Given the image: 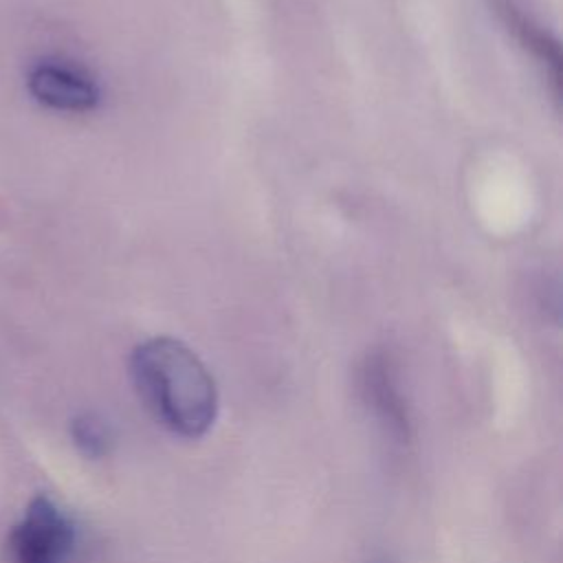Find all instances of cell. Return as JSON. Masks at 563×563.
Masks as SVG:
<instances>
[{
  "label": "cell",
  "instance_id": "3",
  "mask_svg": "<svg viewBox=\"0 0 563 563\" xmlns=\"http://www.w3.org/2000/svg\"><path fill=\"white\" fill-rule=\"evenodd\" d=\"M31 95L46 108L62 112H90L99 103V88L84 70L59 64L40 62L29 73Z\"/></svg>",
  "mask_w": 563,
  "mask_h": 563
},
{
  "label": "cell",
  "instance_id": "4",
  "mask_svg": "<svg viewBox=\"0 0 563 563\" xmlns=\"http://www.w3.org/2000/svg\"><path fill=\"white\" fill-rule=\"evenodd\" d=\"M495 11L519 46L541 66L554 99L561 95V46L559 40L543 29L515 0H495Z\"/></svg>",
  "mask_w": 563,
  "mask_h": 563
},
{
  "label": "cell",
  "instance_id": "1",
  "mask_svg": "<svg viewBox=\"0 0 563 563\" xmlns=\"http://www.w3.org/2000/svg\"><path fill=\"white\" fill-rule=\"evenodd\" d=\"M130 378L145 409L169 433L191 440L213 427L216 380L183 341L152 336L139 343L130 354Z\"/></svg>",
  "mask_w": 563,
  "mask_h": 563
},
{
  "label": "cell",
  "instance_id": "5",
  "mask_svg": "<svg viewBox=\"0 0 563 563\" xmlns=\"http://www.w3.org/2000/svg\"><path fill=\"white\" fill-rule=\"evenodd\" d=\"M361 385L372 409L383 418L394 433L407 431V416L400 391L396 387L389 361L383 354H372L361 369Z\"/></svg>",
  "mask_w": 563,
  "mask_h": 563
},
{
  "label": "cell",
  "instance_id": "2",
  "mask_svg": "<svg viewBox=\"0 0 563 563\" xmlns=\"http://www.w3.org/2000/svg\"><path fill=\"white\" fill-rule=\"evenodd\" d=\"M75 548V521L46 495L31 499L9 534V550L15 563H68Z\"/></svg>",
  "mask_w": 563,
  "mask_h": 563
},
{
  "label": "cell",
  "instance_id": "6",
  "mask_svg": "<svg viewBox=\"0 0 563 563\" xmlns=\"http://www.w3.org/2000/svg\"><path fill=\"white\" fill-rule=\"evenodd\" d=\"M70 438L77 451L90 460L106 457L114 444V433L108 420H103L99 413L86 411L73 418L70 422Z\"/></svg>",
  "mask_w": 563,
  "mask_h": 563
}]
</instances>
